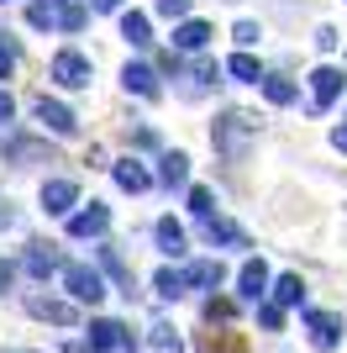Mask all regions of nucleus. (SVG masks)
<instances>
[{"mask_svg": "<svg viewBox=\"0 0 347 353\" xmlns=\"http://www.w3.org/2000/svg\"><path fill=\"white\" fill-rule=\"evenodd\" d=\"M258 132H263V121L253 117V111H242V105H227V111L211 121V148H216L227 163H247V153H253Z\"/></svg>", "mask_w": 347, "mask_h": 353, "instance_id": "nucleus-1", "label": "nucleus"}, {"mask_svg": "<svg viewBox=\"0 0 347 353\" xmlns=\"http://www.w3.org/2000/svg\"><path fill=\"white\" fill-rule=\"evenodd\" d=\"M0 159L11 163V169L53 163V137H48V132H6V137H0Z\"/></svg>", "mask_w": 347, "mask_h": 353, "instance_id": "nucleus-2", "label": "nucleus"}, {"mask_svg": "<svg viewBox=\"0 0 347 353\" xmlns=\"http://www.w3.org/2000/svg\"><path fill=\"white\" fill-rule=\"evenodd\" d=\"M48 79H53L58 90H90V79H95V59L79 53V48H58L53 59H48Z\"/></svg>", "mask_w": 347, "mask_h": 353, "instance_id": "nucleus-3", "label": "nucleus"}, {"mask_svg": "<svg viewBox=\"0 0 347 353\" xmlns=\"http://www.w3.org/2000/svg\"><path fill=\"white\" fill-rule=\"evenodd\" d=\"M63 295H69L74 306H101L105 301V274L95 264H63Z\"/></svg>", "mask_w": 347, "mask_h": 353, "instance_id": "nucleus-4", "label": "nucleus"}, {"mask_svg": "<svg viewBox=\"0 0 347 353\" xmlns=\"http://www.w3.org/2000/svg\"><path fill=\"white\" fill-rule=\"evenodd\" d=\"M32 121H37L48 137H74V132H79V111H74V105H63L58 95H48V90L32 101Z\"/></svg>", "mask_w": 347, "mask_h": 353, "instance_id": "nucleus-5", "label": "nucleus"}, {"mask_svg": "<svg viewBox=\"0 0 347 353\" xmlns=\"http://www.w3.org/2000/svg\"><path fill=\"white\" fill-rule=\"evenodd\" d=\"M342 95H347V69H337V63L311 69V117H326Z\"/></svg>", "mask_w": 347, "mask_h": 353, "instance_id": "nucleus-6", "label": "nucleus"}, {"mask_svg": "<svg viewBox=\"0 0 347 353\" xmlns=\"http://www.w3.org/2000/svg\"><path fill=\"white\" fill-rule=\"evenodd\" d=\"M305 332H311V348L337 353L347 338V322H342V311H305Z\"/></svg>", "mask_w": 347, "mask_h": 353, "instance_id": "nucleus-7", "label": "nucleus"}, {"mask_svg": "<svg viewBox=\"0 0 347 353\" xmlns=\"http://www.w3.org/2000/svg\"><path fill=\"white\" fill-rule=\"evenodd\" d=\"M95 269H101V274H105L121 295H127V301L137 295V274H132V264L121 259V248H116V243H95Z\"/></svg>", "mask_w": 347, "mask_h": 353, "instance_id": "nucleus-8", "label": "nucleus"}, {"mask_svg": "<svg viewBox=\"0 0 347 353\" xmlns=\"http://www.w3.org/2000/svg\"><path fill=\"white\" fill-rule=\"evenodd\" d=\"M269 290H274L269 264H263V259H247V264L237 269V301H242V306H263V301H269Z\"/></svg>", "mask_w": 347, "mask_h": 353, "instance_id": "nucleus-9", "label": "nucleus"}, {"mask_svg": "<svg viewBox=\"0 0 347 353\" xmlns=\"http://www.w3.org/2000/svg\"><path fill=\"white\" fill-rule=\"evenodd\" d=\"M85 348H90V353H132V332H127V322H116V316H95V322H90Z\"/></svg>", "mask_w": 347, "mask_h": 353, "instance_id": "nucleus-10", "label": "nucleus"}, {"mask_svg": "<svg viewBox=\"0 0 347 353\" xmlns=\"http://www.w3.org/2000/svg\"><path fill=\"white\" fill-rule=\"evenodd\" d=\"M37 206H43L48 216H63V221H69L74 211H79V179H43Z\"/></svg>", "mask_w": 347, "mask_h": 353, "instance_id": "nucleus-11", "label": "nucleus"}, {"mask_svg": "<svg viewBox=\"0 0 347 353\" xmlns=\"http://www.w3.org/2000/svg\"><path fill=\"white\" fill-rule=\"evenodd\" d=\"M158 79H163V74L153 69V63H143V59H127V63H121V90L137 95V101H158V95H163Z\"/></svg>", "mask_w": 347, "mask_h": 353, "instance_id": "nucleus-12", "label": "nucleus"}, {"mask_svg": "<svg viewBox=\"0 0 347 353\" xmlns=\"http://www.w3.org/2000/svg\"><path fill=\"white\" fill-rule=\"evenodd\" d=\"M63 232L79 237V243H85V237H105V232H111V206H105V201H90V206H79L69 221H63Z\"/></svg>", "mask_w": 347, "mask_h": 353, "instance_id": "nucleus-13", "label": "nucleus"}, {"mask_svg": "<svg viewBox=\"0 0 347 353\" xmlns=\"http://www.w3.org/2000/svg\"><path fill=\"white\" fill-rule=\"evenodd\" d=\"M111 179H116V190H127V195H143V190H153V185H158V174H153L137 153L116 159V163H111Z\"/></svg>", "mask_w": 347, "mask_h": 353, "instance_id": "nucleus-14", "label": "nucleus"}, {"mask_svg": "<svg viewBox=\"0 0 347 353\" xmlns=\"http://www.w3.org/2000/svg\"><path fill=\"white\" fill-rule=\"evenodd\" d=\"M63 253H58V243H27V253H21V269H27L32 280H53V274H63Z\"/></svg>", "mask_w": 347, "mask_h": 353, "instance_id": "nucleus-15", "label": "nucleus"}, {"mask_svg": "<svg viewBox=\"0 0 347 353\" xmlns=\"http://www.w3.org/2000/svg\"><path fill=\"white\" fill-rule=\"evenodd\" d=\"M211 37H216V27H211L205 16H189V21H179V27H174L169 48H174V53H205V48H211Z\"/></svg>", "mask_w": 347, "mask_h": 353, "instance_id": "nucleus-16", "label": "nucleus"}, {"mask_svg": "<svg viewBox=\"0 0 347 353\" xmlns=\"http://www.w3.org/2000/svg\"><path fill=\"white\" fill-rule=\"evenodd\" d=\"M27 311L37 322H53V327H79V306H74L69 295H63V301H58V295H32Z\"/></svg>", "mask_w": 347, "mask_h": 353, "instance_id": "nucleus-17", "label": "nucleus"}, {"mask_svg": "<svg viewBox=\"0 0 347 353\" xmlns=\"http://www.w3.org/2000/svg\"><path fill=\"white\" fill-rule=\"evenodd\" d=\"M200 237L211 243V248H253V237H247L231 216H205L200 221Z\"/></svg>", "mask_w": 347, "mask_h": 353, "instance_id": "nucleus-18", "label": "nucleus"}, {"mask_svg": "<svg viewBox=\"0 0 347 353\" xmlns=\"http://www.w3.org/2000/svg\"><path fill=\"white\" fill-rule=\"evenodd\" d=\"M185 280H189V290L216 295L221 285H227V264H221V259H189V264H185Z\"/></svg>", "mask_w": 347, "mask_h": 353, "instance_id": "nucleus-19", "label": "nucleus"}, {"mask_svg": "<svg viewBox=\"0 0 347 353\" xmlns=\"http://www.w3.org/2000/svg\"><path fill=\"white\" fill-rule=\"evenodd\" d=\"M158 185L163 190H189V153L185 148H163L158 153Z\"/></svg>", "mask_w": 347, "mask_h": 353, "instance_id": "nucleus-20", "label": "nucleus"}, {"mask_svg": "<svg viewBox=\"0 0 347 353\" xmlns=\"http://www.w3.org/2000/svg\"><path fill=\"white\" fill-rule=\"evenodd\" d=\"M221 74H227V63H216V59H205V53H195V63H189V85H185V95H189V101H200L205 90H216V85H221Z\"/></svg>", "mask_w": 347, "mask_h": 353, "instance_id": "nucleus-21", "label": "nucleus"}, {"mask_svg": "<svg viewBox=\"0 0 347 353\" xmlns=\"http://www.w3.org/2000/svg\"><path fill=\"white\" fill-rule=\"evenodd\" d=\"M153 243H158L163 259H185V253H189V232H185L174 216H158V221H153Z\"/></svg>", "mask_w": 347, "mask_h": 353, "instance_id": "nucleus-22", "label": "nucleus"}, {"mask_svg": "<svg viewBox=\"0 0 347 353\" xmlns=\"http://www.w3.org/2000/svg\"><path fill=\"white\" fill-rule=\"evenodd\" d=\"M121 43L127 48H153V21H147V11H121Z\"/></svg>", "mask_w": 347, "mask_h": 353, "instance_id": "nucleus-23", "label": "nucleus"}, {"mask_svg": "<svg viewBox=\"0 0 347 353\" xmlns=\"http://www.w3.org/2000/svg\"><path fill=\"white\" fill-rule=\"evenodd\" d=\"M263 101L269 105H295L300 101V85H295V79H289V74H263Z\"/></svg>", "mask_w": 347, "mask_h": 353, "instance_id": "nucleus-24", "label": "nucleus"}, {"mask_svg": "<svg viewBox=\"0 0 347 353\" xmlns=\"http://www.w3.org/2000/svg\"><path fill=\"white\" fill-rule=\"evenodd\" d=\"M153 290H158V301H185V295H189V280H185V269L163 264L158 274H153Z\"/></svg>", "mask_w": 347, "mask_h": 353, "instance_id": "nucleus-25", "label": "nucleus"}, {"mask_svg": "<svg viewBox=\"0 0 347 353\" xmlns=\"http://www.w3.org/2000/svg\"><path fill=\"white\" fill-rule=\"evenodd\" d=\"M269 301H279L284 311L305 306V280H300V274H274V290H269Z\"/></svg>", "mask_w": 347, "mask_h": 353, "instance_id": "nucleus-26", "label": "nucleus"}, {"mask_svg": "<svg viewBox=\"0 0 347 353\" xmlns=\"http://www.w3.org/2000/svg\"><path fill=\"white\" fill-rule=\"evenodd\" d=\"M227 74H231V79H237V85H263V63L253 59L247 48H237V53H231V59H227Z\"/></svg>", "mask_w": 347, "mask_h": 353, "instance_id": "nucleus-27", "label": "nucleus"}, {"mask_svg": "<svg viewBox=\"0 0 347 353\" xmlns=\"http://www.w3.org/2000/svg\"><path fill=\"white\" fill-rule=\"evenodd\" d=\"M90 0H69V6H58V32H63V37H74V32H85L90 27Z\"/></svg>", "mask_w": 347, "mask_h": 353, "instance_id": "nucleus-28", "label": "nucleus"}, {"mask_svg": "<svg viewBox=\"0 0 347 353\" xmlns=\"http://www.w3.org/2000/svg\"><path fill=\"white\" fill-rule=\"evenodd\" d=\"M147 348H153V353H185V338H179V327H174V322H153V327H147Z\"/></svg>", "mask_w": 347, "mask_h": 353, "instance_id": "nucleus-29", "label": "nucleus"}, {"mask_svg": "<svg viewBox=\"0 0 347 353\" xmlns=\"http://www.w3.org/2000/svg\"><path fill=\"white\" fill-rule=\"evenodd\" d=\"M200 353H247L242 338L231 332V327H221V332H200V343H195Z\"/></svg>", "mask_w": 347, "mask_h": 353, "instance_id": "nucleus-30", "label": "nucleus"}, {"mask_svg": "<svg viewBox=\"0 0 347 353\" xmlns=\"http://www.w3.org/2000/svg\"><path fill=\"white\" fill-rule=\"evenodd\" d=\"M185 201H189V211H195V216H221V211H216V190H211V185H189V190H185Z\"/></svg>", "mask_w": 347, "mask_h": 353, "instance_id": "nucleus-31", "label": "nucleus"}, {"mask_svg": "<svg viewBox=\"0 0 347 353\" xmlns=\"http://www.w3.org/2000/svg\"><path fill=\"white\" fill-rule=\"evenodd\" d=\"M205 322H211V327H227L231 322V316H237V301H227V295H205Z\"/></svg>", "mask_w": 347, "mask_h": 353, "instance_id": "nucleus-32", "label": "nucleus"}, {"mask_svg": "<svg viewBox=\"0 0 347 353\" xmlns=\"http://www.w3.org/2000/svg\"><path fill=\"white\" fill-rule=\"evenodd\" d=\"M27 27L32 32H58V11L43 6V0H32V6H27Z\"/></svg>", "mask_w": 347, "mask_h": 353, "instance_id": "nucleus-33", "label": "nucleus"}, {"mask_svg": "<svg viewBox=\"0 0 347 353\" xmlns=\"http://www.w3.org/2000/svg\"><path fill=\"white\" fill-rule=\"evenodd\" d=\"M127 143L137 148V153H163V143H158L153 127H127Z\"/></svg>", "mask_w": 347, "mask_h": 353, "instance_id": "nucleus-34", "label": "nucleus"}, {"mask_svg": "<svg viewBox=\"0 0 347 353\" xmlns=\"http://www.w3.org/2000/svg\"><path fill=\"white\" fill-rule=\"evenodd\" d=\"M16 59H21V48H16V37H6V32H0V85H6V79L16 74Z\"/></svg>", "mask_w": 347, "mask_h": 353, "instance_id": "nucleus-35", "label": "nucleus"}, {"mask_svg": "<svg viewBox=\"0 0 347 353\" xmlns=\"http://www.w3.org/2000/svg\"><path fill=\"white\" fill-rule=\"evenodd\" d=\"M189 6H195V0H153V11H158L163 21H174V27L189 21Z\"/></svg>", "mask_w": 347, "mask_h": 353, "instance_id": "nucleus-36", "label": "nucleus"}, {"mask_svg": "<svg viewBox=\"0 0 347 353\" xmlns=\"http://www.w3.org/2000/svg\"><path fill=\"white\" fill-rule=\"evenodd\" d=\"M253 311H258L263 332H279V327H284V306H279V301H263V306H253Z\"/></svg>", "mask_w": 347, "mask_h": 353, "instance_id": "nucleus-37", "label": "nucleus"}, {"mask_svg": "<svg viewBox=\"0 0 347 353\" xmlns=\"http://www.w3.org/2000/svg\"><path fill=\"white\" fill-rule=\"evenodd\" d=\"M231 37H237V48H253V43H258V37H263V27H258V21H247V16H242V21L231 27Z\"/></svg>", "mask_w": 347, "mask_h": 353, "instance_id": "nucleus-38", "label": "nucleus"}, {"mask_svg": "<svg viewBox=\"0 0 347 353\" xmlns=\"http://www.w3.org/2000/svg\"><path fill=\"white\" fill-rule=\"evenodd\" d=\"M316 48L321 53H337V48H342V32L337 27H316Z\"/></svg>", "mask_w": 347, "mask_h": 353, "instance_id": "nucleus-39", "label": "nucleus"}, {"mask_svg": "<svg viewBox=\"0 0 347 353\" xmlns=\"http://www.w3.org/2000/svg\"><path fill=\"white\" fill-rule=\"evenodd\" d=\"M16 274H21V269L11 264V259H0V295H11V285H16Z\"/></svg>", "mask_w": 347, "mask_h": 353, "instance_id": "nucleus-40", "label": "nucleus"}, {"mask_svg": "<svg viewBox=\"0 0 347 353\" xmlns=\"http://www.w3.org/2000/svg\"><path fill=\"white\" fill-rule=\"evenodd\" d=\"M16 117V95H11V90H6V85H0V127H6V121H11Z\"/></svg>", "mask_w": 347, "mask_h": 353, "instance_id": "nucleus-41", "label": "nucleus"}, {"mask_svg": "<svg viewBox=\"0 0 347 353\" xmlns=\"http://www.w3.org/2000/svg\"><path fill=\"white\" fill-rule=\"evenodd\" d=\"M90 11H127V0H90Z\"/></svg>", "mask_w": 347, "mask_h": 353, "instance_id": "nucleus-42", "label": "nucleus"}, {"mask_svg": "<svg viewBox=\"0 0 347 353\" xmlns=\"http://www.w3.org/2000/svg\"><path fill=\"white\" fill-rule=\"evenodd\" d=\"M332 148H337V153H347V121H342V127H332Z\"/></svg>", "mask_w": 347, "mask_h": 353, "instance_id": "nucleus-43", "label": "nucleus"}, {"mask_svg": "<svg viewBox=\"0 0 347 353\" xmlns=\"http://www.w3.org/2000/svg\"><path fill=\"white\" fill-rule=\"evenodd\" d=\"M11 221H16V211H11V206H0V232H6Z\"/></svg>", "mask_w": 347, "mask_h": 353, "instance_id": "nucleus-44", "label": "nucleus"}, {"mask_svg": "<svg viewBox=\"0 0 347 353\" xmlns=\"http://www.w3.org/2000/svg\"><path fill=\"white\" fill-rule=\"evenodd\" d=\"M0 353H37V348H0Z\"/></svg>", "mask_w": 347, "mask_h": 353, "instance_id": "nucleus-45", "label": "nucleus"}, {"mask_svg": "<svg viewBox=\"0 0 347 353\" xmlns=\"http://www.w3.org/2000/svg\"><path fill=\"white\" fill-rule=\"evenodd\" d=\"M43 6H53V11H58V6H69V0H43Z\"/></svg>", "mask_w": 347, "mask_h": 353, "instance_id": "nucleus-46", "label": "nucleus"}, {"mask_svg": "<svg viewBox=\"0 0 347 353\" xmlns=\"http://www.w3.org/2000/svg\"><path fill=\"white\" fill-rule=\"evenodd\" d=\"M0 6H11V0H0Z\"/></svg>", "mask_w": 347, "mask_h": 353, "instance_id": "nucleus-47", "label": "nucleus"}]
</instances>
